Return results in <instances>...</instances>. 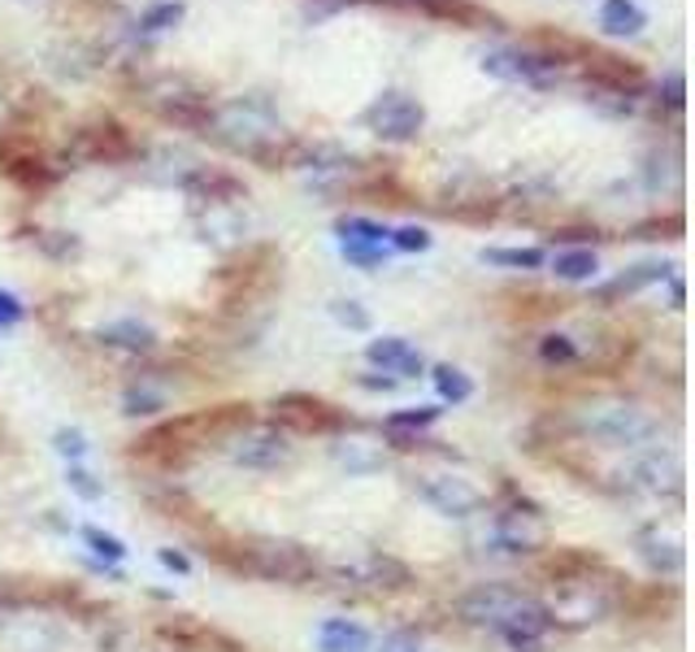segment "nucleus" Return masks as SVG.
Masks as SVG:
<instances>
[{
	"mask_svg": "<svg viewBox=\"0 0 695 652\" xmlns=\"http://www.w3.org/2000/svg\"><path fill=\"white\" fill-rule=\"evenodd\" d=\"M457 613H461L466 622H474V627L500 631V635H504V631H539V635H548V627H553L548 609H544L535 596H526V591H517V587H504V582H483V587H474L470 596H461Z\"/></svg>",
	"mask_w": 695,
	"mask_h": 652,
	"instance_id": "nucleus-1",
	"label": "nucleus"
},
{
	"mask_svg": "<svg viewBox=\"0 0 695 652\" xmlns=\"http://www.w3.org/2000/svg\"><path fill=\"white\" fill-rule=\"evenodd\" d=\"M209 122L217 127V136L231 148H239L257 161H275V145L282 140V127H278V118L270 114L266 100H231Z\"/></svg>",
	"mask_w": 695,
	"mask_h": 652,
	"instance_id": "nucleus-2",
	"label": "nucleus"
},
{
	"mask_svg": "<svg viewBox=\"0 0 695 652\" xmlns=\"http://www.w3.org/2000/svg\"><path fill=\"white\" fill-rule=\"evenodd\" d=\"M235 570L266 582H304L318 575V562L291 539H248L235 553Z\"/></svg>",
	"mask_w": 695,
	"mask_h": 652,
	"instance_id": "nucleus-3",
	"label": "nucleus"
},
{
	"mask_svg": "<svg viewBox=\"0 0 695 652\" xmlns=\"http://www.w3.org/2000/svg\"><path fill=\"white\" fill-rule=\"evenodd\" d=\"M582 431L609 448H639L656 435V418L626 400H596L582 409Z\"/></svg>",
	"mask_w": 695,
	"mask_h": 652,
	"instance_id": "nucleus-4",
	"label": "nucleus"
},
{
	"mask_svg": "<svg viewBox=\"0 0 695 652\" xmlns=\"http://www.w3.org/2000/svg\"><path fill=\"white\" fill-rule=\"evenodd\" d=\"M275 427L291 435H340L344 431V414L309 392H287L275 400Z\"/></svg>",
	"mask_w": 695,
	"mask_h": 652,
	"instance_id": "nucleus-5",
	"label": "nucleus"
},
{
	"mask_svg": "<svg viewBox=\"0 0 695 652\" xmlns=\"http://www.w3.org/2000/svg\"><path fill=\"white\" fill-rule=\"evenodd\" d=\"M365 127H370L378 140L405 145V140H414L417 131L426 127V109H421V100L405 96V92H383V96L365 109Z\"/></svg>",
	"mask_w": 695,
	"mask_h": 652,
	"instance_id": "nucleus-6",
	"label": "nucleus"
},
{
	"mask_svg": "<svg viewBox=\"0 0 695 652\" xmlns=\"http://www.w3.org/2000/svg\"><path fill=\"white\" fill-rule=\"evenodd\" d=\"M491 535L504 553H539L548 548V517L535 505H504L491 522Z\"/></svg>",
	"mask_w": 695,
	"mask_h": 652,
	"instance_id": "nucleus-7",
	"label": "nucleus"
},
{
	"mask_svg": "<svg viewBox=\"0 0 695 652\" xmlns=\"http://www.w3.org/2000/svg\"><path fill=\"white\" fill-rule=\"evenodd\" d=\"M417 492H421L426 505L439 509L443 517H470V513H479L487 505L483 488H474L466 474H426L417 483Z\"/></svg>",
	"mask_w": 695,
	"mask_h": 652,
	"instance_id": "nucleus-8",
	"label": "nucleus"
},
{
	"mask_svg": "<svg viewBox=\"0 0 695 652\" xmlns=\"http://www.w3.org/2000/svg\"><path fill=\"white\" fill-rule=\"evenodd\" d=\"M231 461L244 470H278L291 461V443L278 427H244L231 439Z\"/></svg>",
	"mask_w": 695,
	"mask_h": 652,
	"instance_id": "nucleus-9",
	"label": "nucleus"
},
{
	"mask_svg": "<svg viewBox=\"0 0 695 652\" xmlns=\"http://www.w3.org/2000/svg\"><path fill=\"white\" fill-rule=\"evenodd\" d=\"M622 479L643 496H678L683 492V461L674 452L656 448V452H643L639 461H630Z\"/></svg>",
	"mask_w": 695,
	"mask_h": 652,
	"instance_id": "nucleus-10",
	"label": "nucleus"
},
{
	"mask_svg": "<svg viewBox=\"0 0 695 652\" xmlns=\"http://www.w3.org/2000/svg\"><path fill=\"white\" fill-rule=\"evenodd\" d=\"M634 548H639V557H643V566H648L652 575H678L683 562H687L678 531H670V526H661V522L643 526V531L634 535Z\"/></svg>",
	"mask_w": 695,
	"mask_h": 652,
	"instance_id": "nucleus-11",
	"label": "nucleus"
},
{
	"mask_svg": "<svg viewBox=\"0 0 695 652\" xmlns=\"http://www.w3.org/2000/svg\"><path fill=\"white\" fill-rule=\"evenodd\" d=\"M483 71L504 78V83H544V78H553L556 62L539 57V53H526V49H495L483 57Z\"/></svg>",
	"mask_w": 695,
	"mask_h": 652,
	"instance_id": "nucleus-12",
	"label": "nucleus"
},
{
	"mask_svg": "<svg viewBox=\"0 0 695 652\" xmlns=\"http://www.w3.org/2000/svg\"><path fill=\"white\" fill-rule=\"evenodd\" d=\"M74 152L83 161H127L136 152V145L114 118H105V122H92V127H83L74 136Z\"/></svg>",
	"mask_w": 695,
	"mask_h": 652,
	"instance_id": "nucleus-13",
	"label": "nucleus"
},
{
	"mask_svg": "<svg viewBox=\"0 0 695 652\" xmlns=\"http://www.w3.org/2000/svg\"><path fill=\"white\" fill-rule=\"evenodd\" d=\"M365 362L378 365L383 374H392V378H417L426 362H421V353H417L409 340H400V335H383V340H370V349H365Z\"/></svg>",
	"mask_w": 695,
	"mask_h": 652,
	"instance_id": "nucleus-14",
	"label": "nucleus"
},
{
	"mask_svg": "<svg viewBox=\"0 0 695 652\" xmlns=\"http://www.w3.org/2000/svg\"><path fill=\"white\" fill-rule=\"evenodd\" d=\"M587 74L596 78V87L622 92V96H634V92L648 87V74L639 71V66H630V62H622V57H609V53H591L587 57Z\"/></svg>",
	"mask_w": 695,
	"mask_h": 652,
	"instance_id": "nucleus-15",
	"label": "nucleus"
},
{
	"mask_svg": "<svg viewBox=\"0 0 695 652\" xmlns=\"http://www.w3.org/2000/svg\"><path fill=\"white\" fill-rule=\"evenodd\" d=\"M157 109H161L165 118L183 122V127H205L209 118H213L205 92H183V87H165V92L157 96Z\"/></svg>",
	"mask_w": 695,
	"mask_h": 652,
	"instance_id": "nucleus-16",
	"label": "nucleus"
},
{
	"mask_svg": "<svg viewBox=\"0 0 695 652\" xmlns=\"http://www.w3.org/2000/svg\"><path fill=\"white\" fill-rule=\"evenodd\" d=\"M670 270H674V266H665V261H643V266H634V270L618 275L613 284H605V288L596 291V300H600V304H609V300H618V296H634V291H643V288H652V284H661V279H670Z\"/></svg>",
	"mask_w": 695,
	"mask_h": 652,
	"instance_id": "nucleus-17",
	"label": "nucleus"
},
{
	"mask_svg": "<svg viewBox=\"0 0 695 652\" xmlns=\"http://www.w3.org/2000/svg\"><path fill=\"white\" fill-rule=\"evenodd\" d=\"M318 649L322 652H370L374 640L361 622H348V618H327L322 631H318Z\"/></svg>",
	"mask_w": 695,
	"mask_h": 652,
	"instance_id": "nucleus-18",
	"label": "nucleus"
},
{
	"mask_svg": "<svg viewBox=\"0 0 695 652\" xmlns=\"http://www.w3.org/2000/svg\"><path fill=\"white\" fill-rule=\"evenodd\" d=\"M100 344L127 349V353H148V349L157 344V331H152L148 322H139V318H118V322L100 327Z\"/></svg>",
	"mask_w": 695,
	"mask_h": 652,
	"instance_id": "nucleus-19",
	"label": "nucleus"
},
{
	"mask_svg": "<svg viewBox=\"0 0 695 652\" xmlns=\"http://www.w3.org/2000/svg\"><path fill=\"white\" fill-rule=\"evenodd\" d=\"M600 26H605L609 35H639V31L648 26V13H643L634 0H605Z\"/></svg>",
	"mask_w": 695,
	"mask_h": 652,
	"instance_id": "nucleus-20",
	"label": "nucleus"
},
{
	"mask_svg": "<svg viewBox=\"0 0 695 652\" xmlns=\"http://www.w3.org/2000/svg\"><path fill=\"white\" fill-rule=\"evenodd\" d=\"M57 649V631L44 622H18L13 631H4V652H53Z\"/></svg>",
	"mask_w": 695,
	"mask_h": 652,
	"instance_id": "nucleus-21",
	"label": "nucleus"
},
{
	"mask_svg": "<svg viewBox=\"0 0 695 652\" xmlns=\"http://www.w3.org/2000/svg\"><path fill=\"white\" fill-rule=\"evenodd\" d=\"M435 418H439V409H435V405L400 409V414H392V418H387V435L396 439V448H409V431H426V427H435Z\"/></svg>",
	"mask_w": 695,
	"mask_h": 652,
	"instance_id": "nucleus-22",
	"label": "nucleus"
},
{
	"mask_svg": "<svg viewBox=\"0 0 695 652\" xmlns=\"http://www.w3.org/2000/svg\"><path fill=\"white\" fill-rule=\"evenodd\" d=\"M553 270H556V279L582 284V279H591V275L600 270V261H596V253H591V248H574V253H556Z\"/></svg>",
	"mask_w": 695,
	"mask_h": 652,
	"instance_id": "nucleus-23",
	"label": "nucleus"
},
{
	"mask_svg": "<svg viewBox=\"0 0 695 652\" xmlns=\"http://www.w3.org/2000/svg\"><path fill=\"white\" fill-rule=\"evenodd\" d=\"M335 461L344 466L348 474H370V470L383 466V452H374V448L361 443V439H344V443H335Z\"/></svg>",
	"mask_w": 695,
	"mask_h": 652,
	"instance_id": "nucleus-24",
	"label": "nucleus"
},
{
	"mask_svg": "<svg viewBox=\"0 0 695 652\" xmlns=\"http://www.w3.org/2000/svg\"><path fill=\"white\" fill-rule=\"evenodd\" d=\"M430 378H435L439 396H443V400H452V405H461V400H470V396H474L470 374H461L457 365H435V370H430Z\"/></svg>",
	"mask_w": 695,
	"mask_h": 652,
	"instance_id": "nucleus-25",
	"label": "nucleus"
},
{
	"mask_svg": "<svg viewBox=\"0 0 695 652\" xmlns=\"http://www.w3.org/2000/svg\"><path fill=\"white\" fill-rule=\"evenodd\" d=\"M483 261L509 266V270H539V266H544V253H539V248H483Z\"/></svg>",
	"mask_w": 695,
	"mask_h": 652,
	"instance_id": "nucleus-26",
	"label": "nucleus"
},
{
	"mask_svg": "<svg viewBox=\"0 0 695 652\" xmlns=\"http://www.w3.org/2000/svg\"><path fill=\"white\" fill-rule=\"evenodd\" d=\"M365 582H374V587H409V570L396 557H370L365 562Z\"/></svg>",
	"mask_w": 695,
	"mask_h": 652,
	"instance_id": "nucleus-27",
	"label": "nucleus"
},
{
	"mask_svg": "<svg viewBox=\"0 0 695 652\" xmlns=\"http://www.w3.org/2000/svg\"><path fill=\"white\" fill-rule=\"evenodd\" d=\"M183 13H188L183 0H161V4H148V9H143L139 26H143V31H170V26L183 22Z\"/></svg>",
	"mask_w": 695,
	"mask_h": 652,
	"instance_id": "nucleus-28",
	"label": "nucleus"
},
{
	"mask_svg": "<svg viewBox=\"0 0 695 652\" xmlns=\"http://www.w3.org/2000/svg\"><path fill=\"white\" fill-rule=\"evenodd\" d=\"M392 231L387 226H378V222H370V217H344L340 222V239H361V244H383Z\"/></svg>",
	"mask_w": 695,
	"mask_h": 652,
	"instance_id": "nucleus-29",
	"label": "nucleus"
},
{
	"mask_svg": "<svg viewBox=\"0 0 695 652\" xmlns=\"http://www.w3.org/2000/svg\"><path fill=\"white\" fill-rule=\"evenodd\" d=\"M122 409H127L131 418H139V414H161V409H165V396L152 392V387H127Z\"/></svg>",
	"mask_w": 695,
	"mask_h": 652,
	"instance_id": "nucleus-30",
	"label": "nucleus"
},
{
	"mask_svg": "<svg viewBox=\"0 0 695 652\" xmlns=\"http://www.w3.org/2000/svg\"><path fill=\"white\" fill-rule=\"evenodd\" d=\"M83 539H87L92 553L105 557V562H122V557H127V544H122L118 535H105L100 526H83Z\"/></svg>",
	"mask_w": 695,
	"mask_h": 652,
	"instance_id": "nucleus-31",
	"label": "nucleus"
},
{
	"mask_svg": "<svg viewBox=\"0 0 695 652\" xmlns=\"http://www.w3.org/2000/svg\"><path fill=\"white\" fill-rule=\"evenodd\" d=\"M344 257L352 266H365V270H374V266H383L387 261V248L383 244H361V239H344Z\"/></svg>",
	"mask_w": 695,
	"mask_h": 652,
	"instance_id": "nucleus-32",
	"label": "nucleus"
},
{
	"mask_svg": "<svg viewBox=\"0 0 695 652\" xmlns=\"http://www.w3.org/2000/svg\"><path fill=\"white\" fill-rule=\"evenodd\" d=\"M539 357L548 365H574L578 362V349H574L565 335H548V340L539 344Z\"/></svg>",
	"mask_w": 695,
	"mask_h": 652,
	"instance_id": "nucleus-33",
	"label": "nucleus"
},
{
	"mask_svg": "<svg viewBox=\"0 0 695 652\" xmlns=\"http://www.w3.org/2000/svg\"><path fill=\"white\" fill-rule=\"evenodd\" d=\"M331 313H335V322H344L348 331H370V313L361 309V300H335Z\"/></svg>",
	"mask_w": 695,
	"mask_h": 652,
	"instance_id": "nucleus-34",
	"label": "nucleus"
},
{
	"mask_svg": "<svg viewBox=\"0 0 695 652\" xmlns=\"http://www.w3.org/2000/svg\"><path fill=\"white\" fill-rule=\"evenodd\" d=\"M392 244H396L400 253H426V248H430V231H421V226H400V231L392 235Z\"/></svg>",
	"mask_w": 695,
	"mask_h": 652,
	"instance_id": "nucleus-35",
	"label": "nucleus"
},
{
	"mask_svg": "<svg viewBox=\"0 0 695 652\" xmlns=\"http://www.w3.org/2000/svg\"><path fill=\"white\" fill-rule=\"evenodd\" d=\"M40 244H44V253H53V257H78V239L66 235V231H44Z\"/></svg>",
	"mask_w": 695,
	"mask_h": 652,
	"instance_id": "nucleus-36",
	"label": "nucleus"
},
{
	"mask_svg": "<svg viewBox=\"0 0 695 652\" xmlns=\"http://www.w3.org/2000/svg\"><path fill=\"white\" fill-rule=\"evenodd\" d=\"M53 443H57L62 457H83V452H87V435L70 431V427H62V431L53 435Z\"/></svg>",
	"mask_w": 695,
	"mask_h": 652,
	"instance_id": "nucleus-37",
	"label": "nucleus"
},
{
	"mask_svg": "<svg viewBox=\"0 0 695 652\" xmlns=\"http://www.w3.org/2000/svg\"><path fill=\"white\" fill-rule=\"evenodd\" d=\"M66 479H70V488H74L83 501H100V492H105V488H100V483H92V474H87V470H78V466H70Z\"/></svg>",
	"mask_w": 695,
	"mask_h": 652,
	"instance_id": "nucleus-38",
	"label": "nucleus"
},
{
	"mask_svg": "<svg viewBox=\"0 0 695 652\" xmlns=\"http://www.w3.org/2000/svg\"><path fill=\"white\" fill-rule=\"evenodd\" d=\"M504 644L513 652H544V635L539 631H504Z\"/></svg>",
	"mask_w": 695,
	"mask_h": 652,
	"instance_id": "nucleus-39",
	"label": "nucleus"
},
{
	"mask_svg": "<svg viewBox=\"0 0 695 652\" xmlns=\"http://www.w3.org/2000/svg\"><path fill=\"white\" fill-rule=\"evenodd\" d=\"M378 652H421V640H417V631H392Z\"/></svg>",
	"mask_w": 695,
	"mask_h": 652,
	"instance_id": "nucleus-40",
	"label": "nucleus"
},
{
	"mask_svg": "<svg viewBox=\"0 0 695 652\" xmlns=\"http://www.w3.org/2000/svg\"><path fill=\"white\" fill-rule=\"evenodd\" d=\"M683 100H687V83H683V74H670V78H665V105H670V109H683Z\"/></svg>",
	"mask_w": 695,
	"mask_h": 652,
	"instance_id": "nucleus-41",
	"label": "nucleus"
},
{
	"mask_svg": "<svg viewBox=\"0 0 695 652\" xmlns=\"http://www.w3.org/2000/svg\"><path fill=\"white\" fill-rule=\"evenodd\" d=\"M22 318V300L13 296V291H0V322L9 327V322H18Z\"/></svg>",
	"mask_w": 695,
	"mask_h": 652,
	"instance_id": "nucleus-42",
	"label": "nucleus"
},
{
	"mask_svg": "<svg viewBox=\"0 0 695 652\" xmlns=\"http://www.w3.org/2000/svg\"><path fill=\"white\" fill-rule=\"evenodd\" d=\"M157 557H161V566H165V570H174V575H188V570H192V562H188L183 553H174V548H161Z\"/></svg>",
	"mask_w": 695,
	"mask_h": 652,
	"instance_id": "nucleus-43",
	"label": "nucleus"
},
{
	"mask_svg": "<svg viewBox=\"0 0 695 652\" xmlns=\"http://www.w3.org/2000/svg\"><path fill=\"white\" fill-rule=\"evenodd\" d=\"M361 387H370V392H392L396 378H392V374H383V378H361Z\"/></svg>",
	"mask_w": 695,
	"mask_h": 652,
	"instance_id": "nucleus-44",
	"label": "nucleus"
}]
</instances>
